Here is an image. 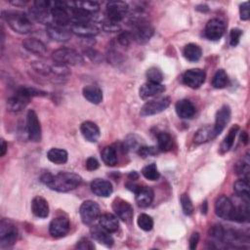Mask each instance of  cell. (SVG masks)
Segmentation results:
<instances>
[{
  "label": "cell",
  "instance_id": "6da1fadb",
  "mask_svg": "<svg viewBox=\"0 0 250 250\" xmlns=\"http://www.w3.org/2000/svg\"><path fill=\"white\" fill-rule=\"evenodd\" d=\"M41 182L53 190L66 192L80 185L81 177L78 174L70 172H60L56 175L45 173L41 176Z\"/></svg>",
  "mask_w": 250,
  "mask_h": 250
},
{
  "label": "cell",
  "instance_id": "7a4b0ae2",
  "mask_svg": "<svg viewBox=\"0 0 250 250\" xmlns=\"http://www.w3.org/2000/svg\"><path fill=\"white\" fill-rule=\"evenodd\" d=\"M3 18L9 26L16 32L27 34L32 30V23L23 13L21 12H4Z\"/></svg>",
  "mask_w": 250,
  "mask_h": 250
},
{
  "label": "cell",
  "instance_id": "3957f363",
  "mask_svg": "<svg viewBox=\"0 0 250 250\" xmlns=\"http://www.w3.org/2000/svg\"><path fill=\"white\" fill-rule=\"evenodd\" d=\"M52 59L57 64L61 65H80L83 63L84 60L82 56L75 51L74 49L70 48H60L53 52Z\"/></svg>",
  "mask_w": 250,
  "mask_h": 250
},
{
  "label": "cell",
  "instance_id": "277c9868",
  "mask_svg": "<svg viewBox=\"0 0 250 250\" xmlns=\"http://www.w3.org/2000/svg\"><path fill=\"white\" fill-rule=\"evenodd\" d=\"M68 4L66 2L55 1L51 2L50 14L52 19V23H56L58 25L65 26L70 22L71 17L68 13Z\"/></svg>",
  "mask_w": 250,
  "mask_h": 250
},
{
  "label": "cell",
  "instance_id": "5b68a950",
  "mask_svg": "<svg viewBox=\"0 0 250 250\" xmlns=\"http://www.w3.org/2000/svg\"><path fill=\"white\" fill-rule=\"evenodd\" d=\"M18 229L16 226L8 220L0 223V246L1 248L10 247L17 241Z\"/></svg>",
  "mask_w": 250,
  "mask_h": 250
},
{
  "label": "cell",
  "instance_id": "8992f818",
  "mask_svg": "<svg viewBox=\"0 0 250 250\" xmlns=\"http://www.w3.org/2000/svg\"><path fill=\"white\" fill-rule=\"evenodd\" d=\"M171 104L169 97H161L146 102L141 108L140 114L142 116H150L164 111Z\"/></svg>",
  "mask_w": 250,
  "mask_h": 250
},
{
  "label": "cell",
  "instance_id": "52a82bcc",
  "mask_svg": "<svg viewBox=\"0 0 250 250\" xmlns=\"http://www.w3.org/2000/svg\"><path fill=\"white\" fill-rule=\"evenodd\" d=\"M79 214L83 224L92 225L100 218L101 210L98 203L93 200H86L81 204Z\"/></svg>",
  "mask_w": 250,
  "mask_h": 250
},
{
  "label": "cell",
  "instance_id": "ba28073f",
  "mask_svg": "<svg viewBox=\"0 0 250 250\" xmlns=\"http://www.w3.org/2000/svg\"><path fill=\"white\" fill-rule=\"evenodd\" d=\"M129 10L128 4L123 1H111L106 4L107 21L119 23Z\"/></svg>",
  "mask_w": 250,
  "mask_h": 250
},
{
  "label": "cell",
  "instance_id": "9c48e42d",
  "mask_svg": "<svg viewBox=\"0 0 250 250\" xmlns=\"http://www.w3.org/2000/svg\"><path fill=\"white\" fill-rule=\"evenodd\" d=\"M26 129L28 139L32 142L41 141V125L36 112L33 109H29L26 115Z\"/></svg>",
  "mask_w": 250,
  "mask_h": 250
},
{
  "label": "cell",
  "instance_id": "30bf717a",
  "mask_svg": "<svg viewBox=\"0 0 250 250\" xmlns=\"http://www.w3.org/2000/svg\"><path fill=\"white\" fill-rule=\"evenodd\" d=\"M215 213L218 217L224 220H231L233 211H234V204L233 202L227 197L226 195H220L215 201Z\"/></svg>",
  "mask_w": 250,
  "mask_h": 250
},
{
  "label": "cell",
  "instance_id": "8fae6325",
  "mask_svg": "<svg viewBox=\"0 0 250 250\" xmlns=\"http://www.w3.org/2000/svg\"><path fill=\"white\" fill-rule=\"evenodd\" d=\"M153 34V28L149 23L145 21H138L133 26L132 36L137 42L144 44L146 43Z\"/></svg>",
  "mask_w": 250,
  "mask_h": 250
},
{
  "label": "cell",
  "instance_id": "7c38bea8",
  "mask_svg": "<svg viewBox=\"0 0 250 250\" xmlns=\"http://www.w3.org/2000/svg\"><path fill=\"white\" fill-rule=\"evenodd\" d=\"M205 71L200 68H191L187 70L183 75V82L191 89L199 88L205 81Z\"/></svg>",
  "mask_w": 250,
  "mask_h": 250
},
{
  "label": "cell",
  "instance_id": "4fadbf2b",
  "mask_svg": "<svg viewBox=\"0 0 250 250\" xmlns=\"http://www.w3.org/2000/svg\"><path fill=\"white\" fill-rule=\"evenodd\" d=\"M70 31L81 37H93L99 33V28L91 21H73Z\"/></svg>",
  "mask_w": 250,
  "mask_h": 250
},
{
  "label": "cell",
  "instance_id": "5bb4252c",
  "mask_svg": "<svg viewBox=\"0 0 250 250\" xmlns=\"http://www.w3.org/2000/svg\"><path fill=\"white\" fill-rule=\"evenodd\" d=\"M226 24L225 22L220 19H211L205 26V36L209 40H219L225 33Z\"/></svg>",
  "mask_w": 250,
  "mask_h": 250
},
{
  "label": "cell",
  "instance_id": "9a60e30c",
  "mask_svg": "<svg viewBox=\"0 0 250 250\" xmlns=\"http://www.w3.org/2000/svg\"><path fill=\"white\" fill-rule=\"evenodd\" d=\"M112 209L115 215L123 222L129 223L133 218V208L131 204L120 197H116L113 200Z\"/></svg>",
  "mask_w": 250,
  "mask_h": 250
},
{
  "label": "cell",
  "instance_id": "2e32d148",
  "mask_svg": "<svg viewBox=\"0 0 250 250\" xmlns=\"http://www.w3.org/2000/svg\"><path fill=\"white\" fill-rule=\"evenodd\" d=\"M70 229L69 220L66 217L60 216L52 220L49 226V232L53 237L59 238L64 236Z\"/></svg>",
  "mask_w": 250,
  "mask_h": 250
},
{
  "label": "cell",
  "instance_id": "e0dca14e",
  "mask_svg": "<svg viewBox=\"0 0 250 250\" xmlns=\"http://www.w3.org/2000/svg\"><path fill=\"white\" fill-rule=\"evenodd\" d=\"M230 107L227 104L223 105L216 113V119H215V124L213 126V132L215 137H217L218 135H220L223 130L225 129V127L227 126V124L229 122L230 120Z\"/></svg>",
  "mask_w": 250,
  "mask_h": 250
},
{
  "label": "cell",
  "instance_id": "ac0fdd59",
  "mask_svg": "<svg viewBox=\"0 0 250 250\" xmlns=\"http://www.w3.org/2000/svg\"><path fill=\"white\" fill-rule=\"evenodd\" d=\"M46 33L47 35L57 41V42H65L68 39H70L71 31L65 28V26L58 25L56 23H50L46 27Z\"/></svg>",
  "mask_w": 250,
  "mask_h": 250
},
{
  "label": "cell",
  "instance_id": "d6986e66",
  "mask_svg": "<svg viewBox=\"0 0 250 250\" xmlns=\"http://www.w3.org/2000/svg\"><path fill=\"white\" fill-rule=\"evenodd\" d=\"M30 99L26 97L20 89L17 93L7 100V109L11 112L21 111L28 103Z\"/></svg>",
  "mask_w": 250,
  "mask_h": 250
},
{
  "label": "cell",
  "instance_id": "ffe728a7",
  "mask_svg": "<svg viewBox=\"0 0 250 250\" xmlns=\"http://www.w3.org/2000/svg\"><path fill=\"white\" fill-rule=\"evenodd\" d=\"M91 190L94 194L101 197H107L109 196L112 191L113 188L109 181L104 179H95L90 185Z\"/></svg>",
  "mask_w": 250,
  "mask_h": 250
},
{
  "label": "cell",
  "instance_id": "44dd1931",
  "mask_svg": "<svg viewBox=\"0 0 250 250\" xmlns=\"http://www.w3.org/2000/svg\"><path fill=\"white\" fill-rule=\"evenodd\" d=\"M165 91V87L161 83L154 82H146L139 89V95L143 100L154 97Z\"/></svg>",
  "mask_w": 250,
  "mask_h": 250
},
{
  "label": "cell",
  "instance_id": "7402d4cb",
  "mask_svg": "<svg viewBox=\"0 0 250 250\" xmlns=\"http://www.w3.org/2000/svg\"><path fill=\"white\" fill-rule=\"evenodd\" d=\"M176 112L180 118L189 119L193 117L196 112V108L194 104L188 99H183L177 102L175 105Z\"/></svg>",
  "mask_w": 250,
  "mask_h": 250
},
{
  "label": "cell",
  "instance_id": "603a6c76",
  "mask_svg": "<svg viewBox=\"0 0 250 250\" xmlns=\"http://www.w3.org/2000/svg\"><path fill=\"white\" fill-rule=\"evenodd\" d=\"M80 131L84 139L90 143H96L101 135L98 125L92 121H84L80 126Z\"/></svg>",
  "mask_w": 250,
  "mask_h": 250
},
{
  "label": "cell",
  "instance_id": "cb8c5ba5",
  "mask_svg": "<svg viewBox=\"0 0 250 250\" xmlns=\"http://www.w3.org/2000/svg\"><path fill=\"white\" fill-rule=\"evenodd\" d=\"M90 233L91 236L97 240L98 242H100L101 244L106 246V247H110L113 244V238L112 236L109 234L110 232H108L107 230H105L104 228H102L101 226H94L91 229H90Z\"/></svg>",
  "mask_w": 250,
  "mask_h": 250
},
{
  "label": "cell",
  "instance_id": "d4e9b609",
  "mask_svg": "<svg viewBox=\"0 0 250 250\" xmlns=\"http://www.w3.org/2000/svg\"><path fill=\"white\" fill-rule=\"evenodd\" d=\"M136 194V202L140 207H147L151 204L153 200V190L148 187H141L135 192Z\"/></svg>",
  "mask_w": 250,
  "mask_h": 250
},
{
  "label": "cell",
  "instance_id": "484cf974",
  "mask_svg": "<svg viewBox=\"0 0 250 250\" xmlns=\"http://www.w3.org/2000/svg\"><path fill=\"white\" fill-rule=\"evenodd\" d=\"M31 211L38 218H47L49 215V205L42 196H35L31 201Z\"/></svg>",
  "mask_w": 250,
  "mask_h": 250
},
{
  "label": "cell",
  "instance_id": "4316f807",
  "mask_svg": "<svg viewBox=\"0 0 250 250\" xmlns=\"http://www.w3.org/2000/svg\"><path fill=\"white\" fill-rule=\"evenodd\" d=\"M22 46L25 50H27L28 52L37 55V56H44L47 52V48L46 45L36 39V38H26L22 41Z\"/></svg>",
  "mask_w": 250,
  "mask_h": 250
},
{
  "label": "cell",
  "instance_id": "83f0119b",
  "mask_svg": "<svg viewBox=\"0 0 250 250\" xmlns=\"http://www.w3.org/2000/svg\"><path fill=\"white\" fill-rule=\"evenodd\" d=\"M82 94L84 98L92 104H98L103 101V92L96 85H87L83 88Z\"/></svg>",
  "mask_w": 250,
  "mask_h": 250
},
{
  "label": "cell",
  "instance_id": "f1b7e54d",
  "mask_svg": "<svg viewBox=\"0 0 250 250\" xmlns=\"http://www.w3.org/2000/svg\"><path fill=\"white\" fill-rule=\"evenodd\" d=\"M99 224L108 232H114L119 228V222L117 220V217L110 213L101 215L99 218Z\"/></svg>",
  "mask_w": 250,
  "mask_h": 250
},
{
  "label": "cell",
  "instance_id": "f546056e",
  "mask_svg": "<svg viewBox=\"0 0 250 250\" xmlns=\"http://www.w3.org/2000/svg\"><path fill=\"white\" fill-rule=\"evenodd\" d=\"M249 199H244L242 204L237 206L234 205V211L232 215L231 221L238 222V223H246L249 221V206H248Z\"/></svg>",
  "mask_w": 250,
  "mask_h": 250
},
{
  "label": "cell",
  "instance_id": "4dcf8cb0",
  "mask_svg": "<svg viewBox=\"0 0 250 250\" xmlns=\"http://www.w3.org/2000/svg\"><path fill=\"white\" fill-rule=\"evenodd\" d=\"M214 138H215V135L213 132V127L204 126L195 132L193 137V142L196 145H201L211 141Z\"/></svg>",
  "mask_w": 250,
  "mask_h": 250
},
{
  "label": "cell",
  "instance_id": "1f68e13d",
  "mask_svg": "<svg viewBox=\"0 0 250 250\" xmlns=\"http://www.w3.org/2000/svg\"><path fill=\"white\" fill-rule=\"evenodd\" d=\"M183 55L189 62H197L201 58L202 50L198 45L194 43H189L185 46L183 50Z\"/></svg>",
  "mask_w": 250,
  "mask_h": 250
},
{
  "label": "cell",
  "instance_id": "d6a6232c",
  "mask_svg": "<svg viewBox=\"0 0 250 250\" xmlns=\"http://www.w3.org/2000/svg\"><path fill=\"white\" fill-rule=\"evenodd\" d=\"M67 152L62 148L53 147L47 152V158L55 164H64L67 161Z\"/></svg>",
  "mask_w": 250,
  "mask_h": 250
},
{
  "label": "cell",
  "instance_id": "836d02e7",
  "mask_svg": "<svg viewBox=\"0 0 250 250\" xmlns=\"http://www.w3.org/2000/svg\"><path fill=\"white\" fill-rule=\"evenodd\" d=\"M238 130H239L238 125H234L229 130L228 135L225 137L224 141L221 144V146H220L221 153H225L232 147L234 140H235V136H236V133L238 132Z\"/></svg>",
  "mask_w": 250,
  "mask_h": 250
},
{
  "label": "cell",
  "instance_id": "e575fe53",
  "mask_svg": "<svg viewBox=\"0 0 250 250\" xmlns=\"http://www.w3.org/2000/svg\"><path fill=\"white\" fill-rule=\"evenodd\" d=\"M102 159L107 166H114L117 163V153L113 146H105L102 150Z\"/></svg>",
  "mask_w": 250,
  "mask_h": 250
},
{
  "label": "cell",
  "instance_id": "d590c367",
  "mask_svg": "<svg viewBox=\"0 0 250 250\" xmlns=\"http://www.w3.org/2000/svg\"><path fill=\"white\" fill-rule=\"evenodd\" d=\"M233 190L239 197L249 198V181L248 179L241 178L233 185Z\"/></svg>",
  "mask_w": 250,
  "mask_h": 250
},
{
  "label": "cell",
  "instance_id": "8d00e7d4",
  "mask_svg": "<svg viewBox=\"0 0 250 250\" xmlns=\"http://www.w3.org/2000/svg\"><path fill=\"white\" fill-rule=\"evenodd\" d=\"M229 83V77L224 69H218L213 76L212 86L216 89H223Z\"/></svg>",
  "mask_w": 250,
  "mask_h": 250
},
{
  "label": "cell",
  "instance_id": "74e56055",
  "mask_svg": "<svg viewBox=\"0 0 250 250\" xmlns=\"http://www.w3.org/2000/svg\"><path fill=\"white\" fill-rule=\"evenodd\" d=\"M172 147L171 136L166 132L157 134V148L160 151H168Z\"/></svg>",
  "mask_w": 250,
  "mask_h": 250
},
{
  "label": "cell",
  "instance_id": "f35d334b",
  "mask_svg": "<svg viewBox=\"0 0 250 250\" xmlns=\"http://www.w3.org/2000/svg\"><path fill=\"white\" fill-rule=\"evenodd\" d=\"M234 171L235 174L241 178L244 179H248V175H249V160L248 158H243L240 159L239 161L236 162V164L234 165Z\"/></svg>",
  "mask_w": 250,
  "mask_h": 250
},
{
  "label": "cell",
  "instance_id": "ab89813d",
  "mask_svg": "<svg viewBox=\"0 0 250 250\" xmlns=\"http://www.w3.org/2000/svg\"><path fill=\"white\" fill-rule=\"evenodd\" d=\"M143 176L149 181H156L159 179V172L155 163H150L142 169Z\"/></svg>",
  "mask_w": 250,
  "mask_h": 250
},
{
  "label": "cell",
  "instance_id": "60d3db41",
  "mask_svg": "<svg viewBox=\"0 0 250 250\" xmlns=\"http://www.w3.org/2000/svg\"><path fill=\"white\" fill-rule=\"evenodd\" d=\"M72 6L75 8H79L83 11H86L90 14L96 13L100 6L97 2H91V1H78V2H71Z\"/></svg>",
  "mask_w": 250,
  "mask_h": 250
},
{
  "label": "cell",
  "instance_id": "b9f144b4",
  "mask_svg": "<svg viewBox=\"0 0 250 250\" xmlns=\"http://www.w3.org/2000/svg\"><path fill=\"white\" fill-rule=\"evenodd\" d=\"M137 224L140 227V229H142L143 230H146V231H148L153 228L152 218L146 213H142L139 215V217L137 219Z\"/></svg>",
  "mask_w": 250,
  "mask_h": 250
},
{
  "label": "cell",
  "instance_id": "7bdbcfd3",
  "mask_svg": "<svg viewBox=\"0 0 250 250\" xmlns=\"http://www.w3.org/2000/svg\"><path fill=\"white\" fill-rule=\"evenodd\" d=\"M146 78L149 82L161 83V81L163 80V73L158 67L152 66L146 70Z\"/></svg>",
  "mask_w": 250,
  "mask_h": 250
},
{
  "label": "cell",
  "instance_id": "ee69618b",
  "mask_svg": "<svg viewBox=\"0 0 250 250\" xmlns=\"http://www.w3.org/2000/svg\"><path fill=\"white\" fill-rule=\"evenodd\" d=\"M209 235L216 241L219 242H223L224 239V234H225V229L223 228V226L216 224L214 226H212L209 229Z\"/></svg>",
  "mask_w": 250,
  "mask_h": 250
},
{
  "label": "cell",
  "instance_id": "f6af8a7d",
  "mask_svg": "<svg viewBox=\"0 0 250 250\" xmlns=\"http://www.w3.org/2000/svg\"><path fill=\"white\" fill-rule=\"evenodd\" d=\"M180 201H181V205H182L184 214L190 216L193 213V205H192V202H191L189 196L187 193H184L181 195Z\"/></svg>",
  "mask_w": 250,
  "mask_h": 250
},
{
  "label": "cell",
  "instance_id": "bcb514c9",
  "mask_svg": "<svg viewBox=\"0 0 250 250\" xmlns=\"http://www.w3.org/2000/svg\"><path fill=\"white\" fill-rule=\"evenodd\" d=\"M241 35H242V30L241 29L232 28L230 30V33H229V44H230V46L235 47L238 44Z\"/></svg>",
  "mask_w": 250,
  "mask_h": 250
},
{
  "label": "cell",
  "instance_id": "7dc6e473",
  "mask_svg": "<svg viewBox=\"0 0 250 250\" xmlns=\"http://www.w3.org/2000/svg\"><path fill=\"white\" fill-rule=\"evenodd\" d=\"M132 40H133L132 33H131V32H128V31H123V32H121V33L118 35V37H117L118 43H119L121 46H124V47L129 46V44L131 43Z\"/></svg>",
  "mask_w": 250,
  "mask_h": 250
},
{
  "label": "cell",
  "instance_id": "c3c4849f",
  "mask_svg": "<svg viewBox=\"0 0 250 250\" xmlns=\"http://www.w3.org/2000/svg\"><path fill=\"white\" fill-rule=\"evenodd\" d=\"M158 148H155L154 146H141L138 148V153L142 157H146L149 155H154L157 153Z\"/></svg>",
  "mask_w": 250,
  "mask_h": 250
},
{
  "label": "cell",
  "instance_id": "681fc988",
  "mask_svg": "<svg viewBox=\"0 0 250 250\" xmlns=\"http://www.w3.org/2000/svg\"><path fill=\"white\" fill-rule=\"evenodd\" d=\"M76 248L81 249V250H93L95 248V245L93 244L92 241H90L88 238H81L77 244H76Z\"/></svg>",
  "mask_w": 250,
  "mask_h": 250
},
{
  "label": "cell",
  "instance_id": "f907efd6",
  "mask_svg": "<svg viewBox=\"0 0 250 250\" xmlns=\"http://www.w3.org/2000/svg\"><path fill=\"white\" fill-rule=\"evenodd\" d=\"M239 15L242 21H247L249 19V3L248 2H243L240 5Z\"/></svg>",
  "mask_w": 250,
  "mask_h": 250
},
{
  "label": "cell",
  "instance_id": "816d5d0a",
  "mask_svg": "<svg viewBox=\"0 0 250 250\" xmlns=\"http://www.w3.org/2000/svg\"><path fill=\"white\" fill-rule=\"evenodd\" d=\"M86 168L89 171H94L99 168V162L95 157H89L86 160Z\"/></svg>",
  "mask_w": 250,
  "mask_h": 250
},
{
  "label": "cell",
  "instance_id": "f5cc1de1",
  "mask_svg": "<svg viewBox=\"0 0 250 250\" xmlns=\"http://www.w3.org/2000/svg\"><path fill=\"white\" fill-rule=\"evenodd\" d=\"M85 53H86L87 57H89L94 62H99L100 60H102V56L97 51H95V50L90 49V50L85 51Z\"/></svg>",
  "mask_w": 250,
  "mask_h": 250
},
{
  "label": "cell",
  "instance_id": "db71d44e",
  "mask_svg": "<svg viewBox=\"0 0 250 250\" xmlns=\"http://www.w3.org/2000/svg\"><path fill=\"white\" fill-rule=\"evenodd\" d=\"M198 241H199V233L193 232L189 238V249H191V250L195 249Z\"/></svg>",
  "mask_w": 250,
  "mask_h": 250
},
{
  "label": "cell",
  "instance_id": "11a10c76",
  "mask_svg": "<svg viewBox=\"0 0 250 250\" xmlns=\"http://www.w3.org/2000/svg\"><path fill=\"white\" fill-rule=\"evenodd\" d=\"M7 148H8V146L6 144V142L4 140L1 141V148H0V156H4L5 153L7 152Z\"/></svg>",
  "mask_w": 250,
  "mask_h": 250
},
{
  "label": "cell",
  "instance_id": "9f6ffc18",
  "mask_svg": "<svg viewBox=\"0 0 250 250\" xmlns=\"http://www.w3.org/2000/svg\"><path fill=\"white\" fill-rule=\"evenodd\" d=\"M240 138H241V140H242L245 144L247 143V141H248V137H247L246 132H241V134H240Z\"/></svg>",
  "mask_w": 250,
  "mask_h": 250
},
{
  "label": "cell",
  "instance_id": "6f0895ef",
  "mask_svg": "<svg viewBox=\"0 0 250 250\" xmlns=\"http://www.w3.org/2000/svg\"><path fill=\"white\" fill-rule=\"evenodd\" d=\"M138 174L134 171V172H131L130 174H129V178L131 179V180H135V179H138Z\"/></svg>",
  "mask_w": 250,
  "mask_h": 250
},
{
  "label": "cell",
  "instance_id": "680465c9",
  "mask_svg": "<svg viewBox=\"0 0 250 250\" xmlns=\"http://www.w3.org/2000/svg\"><path fill=\"white\" fill-rule=\"evenodd\" d=\"M202 213L204 214L207 213V201H204L202 204Z\"/></svg>",
  "mask_w": 250,
  "mask_h": 250
}]
</instances>
